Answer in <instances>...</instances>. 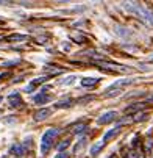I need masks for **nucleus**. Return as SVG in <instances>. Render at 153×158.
I'll return each mask as SVG.
<instances>
[{"mask_svg":"<svg viewBox=\"0 0 153 158\" xmlns=\"http://www.w3.org/2000/svg\"><path fill=\"white\" fill-rule=\"evenodd\" d=\"M125 9H128V11L134 13L136 16H138L141 21H144L147 25H153V13L148 11V9L142 8L141 5H138V3L134 2H128V3H124Z\"/></svg>","mask_w":153,"mask_h":158,"instance_id":"1","label":"nucleus"},{"mask_svg":"<svg viewBox=\"0 0 153 158\" xmlns=\"http://www.w3.org/2000/svg\"><path fill=\"white\" fill-rule=\"evenodd\" d=\"M58 133H59L58 129H49L47 132L44 133V136H42V143H41V152L42 153H47L49 150H50L52 143L55 141V138L58 136Z\"/></svg>","mask_w":153,"mask_h":158,"instance_id":"2","label":"nucleus"},{"mask_svg":"<svg viewBox=\"0 0 153 158\" xmlns=\"http://www.w3.org/2000/svg\"><path fill=\"white\" fill-rule=\"evenodd\" d=\"M116 119H117V113L116 111H108V113L102 114V116L98 117V124H100V125H105V124H109V122H112V121H116Z\"/></svg>","mask_w":153,"mask_h":158,"instance_id":"3","label":"nucleus"},{"mask_svg":"<svg viewBox=\"0 0 153 158\" xmlns=\"http://www.w3.org/2000/svg\"><path fill=\"white\" fill-rule=\"evenodd\" d=\"M8 102L11 106H21L22 105V99H21V94L19 92H13L8 96Z\"/></svg>","mask_w":153,"mask_h":158,"instance_id":"4","label":"nucleus"},{"mask_svg":"<svg viewBox=\"0 0 153 158\" xmlns=\"http://www.w3.org/2000/svg\"><path fill=\"white\" fill-rule=\"evenodd\" d=\"M71 130L75 135H80V133H83L84 130H88V122H76L71 127Z\"/></svg>","mask_w":153,"mask_h":158,"instance_id":"5","label":"nucleus"},{"mask_svg":"<svg viewBox=\"0 0 153 158\" xmlns=\"http://www.w3.org/2000/svg\"><path fill=\"white\" fill-rule=\"evenodd\" d=\"M50 114H52V110L42 108V110H38V111L35 113V119H36V121H44V119H47Z\"/></svg>","mask_w":153,"mask_h":158,"instance_id":"6","label":"nucleus"},{"mask_svg":"<svg viewBox=\"0 0 153 158\" xmlns=\"http://www.w3.org/2000/svg\"><path fill=\"white\" fill-rule=\"evenodd\" d=\"M9 153L14 157H22L25 153V147L22 146V144H14V146L9 149Z\"/></svg>","mask_w":153,"mask_h":158,"instance_id":"7","label":"nucleus"},{"mask_svg":"<svg viewBox=\"0 0 153 158\" xmlns=\"http://www.w3.org/2000/svg\"><path fill=\"white\" fill-rule=\"evenodd\" d=\"M72 103H74V100H72L71 97H67V99L59 100V102L56 103V108H69V106H72Z\"/></svg>","mask_w":153,"mask_h":158,"instance_id":"8","label":"nucleus"},{"mask_svg":"<svg viewBox=\"0 0 153 158\" xmlns=\"http://www.w3.org/2000/svg\"><path fill=\"white\" fill-rule=\"evenodd\" d=\"M119 135V129H112V130H109L108 133H106L105 136H103V143H108L109 139H111V138H114V136H117Z\"/></svg>","mask_w":153,"mask_h":158,"instance_id":"9","label":"nucleus"},{"mask_svg":"<svg viewBox=\"0 0 153 158\" xmlns=\"http://www.w3.org/2000/svg\"><path fill=\"white\" fill-rule=\"evenodd\" d=\"M49 100H50V97L45 96V92H41L39 96H36V97H35V102H36V103H39V105H42V103L49 102Z\"/></svg>","mask_w":153,"mask_h":158,"instance_id":"10","label":"nucleus"},{"mask_svg":"<svg viewBox=\"0 0 153 158\" xmlns=\"http://www.w3.org/2000/svg\"><path fill=\"white\" fill-rule=\"evenodd\" d=\"M6 41L13 42V41H27V36L25 35H11V36H6Z\"/></svg>","mask_w":153,"mask_h":158,"instance_id":"11","label":"nucleus"},{"mask_svg":"<svg viewBox=\"0 0 153 158\" xmlns=\"http://www.w3.org/2000/svg\"><path fill=\"white\" fill-rule=\"evenodd\" d=\"M97 83H98L97 78H83L81 80V85L83 86H89V88H91V86H95Z\"/></svg>","mask_w":153,"mask_h":158,"instance_id":"12","label":"nucleus"},{"mask_svg":"<svg viewBox=\"0 0 153 158\" xmlns=\"http://www.w3.org/2000/svg\"><path fill=\"white\" fill-rule=\"evenodd\" d=\"M103 146H105V143H103V141H100V143H97L95 146H92V147H91V155H97V153H98V152H100V150L103 149Z\"/></svg>","mask_w":153,"mask_h":158,"instance_id":"13","label":"nucleus"},{"mask_svg":"<svg viewBox=\"0 0 153 158\" xmlns=\"http://www.w3.org/2000/svg\"><path fill=\"white\" fill-rule=\"evenodd\" d=\"M131 83H133V80H120V82H116L111 88L119 89V88H122V86H125V85H131Z\"/></svg>","mask_w":153,"mask_h":158,"instance_id":"14","label":"nucleus"},{"mask_svg":"<svg viewBox=\"0 0 153 158\" xmlns=\"http://www.w3.org/2000/svg\"><path fill=\"white\" fill-rule=\"evenodd\" d=\"M145 119H147V113H141V114H136L133 121H134V122H138V121H145Z\"/></svg>","mask_w":153,"mask_h":158,"instance_id":"15","label":"nucleus"},{"mask_svg":"<svg viewBox=\"0 0 153 158\" xmlns=\"http://www.w3.org/2000/svg\"><path fill=\"white\" fill-rule=\"evenodd\" d=\"M125 158H139V153L138 150H130V152L125 155Z\"/></svg>","mask_w":153,"mask_h":158,"instance_id":"16","label":"nucleus"},{"mask_svg":"<svg viewBox=\"0 0 153 158\" xmlns=\"http://www.w3.org/2000/svg\"><path fill=\"white\" fill-rule=\"evenodd\" d=\"M67 147H69V139H66L58 146V150H64V149H67Z\"/></svg>","mask_w":153,"mask_h":158,"instance_id":"17","label":"nucleus"},{"mask_svg":"<svg viewBox=\"0 0 153 158\" xmlns=\"http://www.w3.org/2000/svg\"><path fill=\"white\" fill-rule=\"evenodd\" d=\"M17 60H16V61H8V63H5V66H14V64H17Z\"/></svg>","mask_w":153,"mask_h":158,"instance_id":"18","label":"nucleus"},{"mask_svg":"<svg viewBox=\"0 0 153 158\" xmlns=\"http://www.w3.org/2000/svg\"><path fill=\"white\" fill-rule=\"evenodd\" d=\"M56 158H69V155H67V153H66V152H64V153L61 152V153H59V155L56 157Z\"/></svg>","mask_w":153,"mask_h":158,"instance_id":"19","label":"nucleus"}]
</instances>
